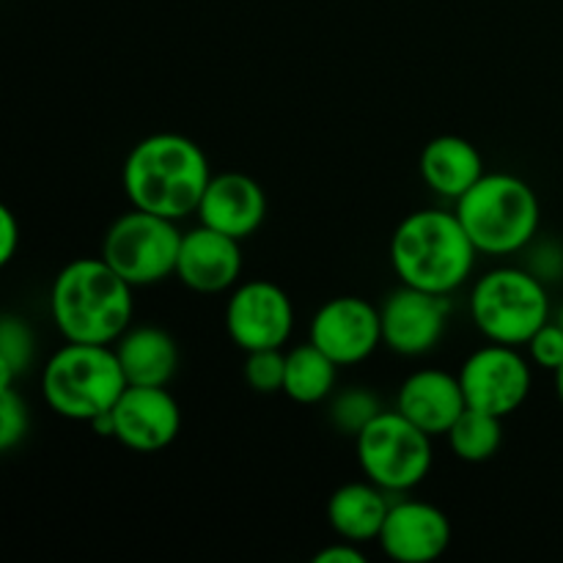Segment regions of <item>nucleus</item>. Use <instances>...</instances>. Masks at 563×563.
Listing matches in <instances>:
<instances>
[{
    "mask_svg": "<svg viewBox=\"0 0 563 563\" xmlns=\"http://www.w3.org/2000/svg\"><path fill=\"white\" fill-rule=\"evenodd\" d=\"M209 179L212 168L203 148L179 132L141 137L121 165L126 201L170 220H185L198 212Z\"/></svg>",
    "mask_w": 563,
    "mask_h": 563,
    "instance_id": "nucleus-1",
    "label": "nucleus"
},
{
    "mask_svg": "<svg viewBox=\"0 0 563 563\" xmlns=\"http://www.w3.org/2000/svg\"><path fill=\"white\" fill-rule=\"evenodd\" d=\"M132 313L135 286L102 256L71 258L49 286V319L64 341L113 346L130 330Z\"/></svg>",
    "mask_w": 563,
    "mask_h": 563,
    "instance_id": "nucleus-2",
    "label": "nucleus"
},
{
    "mask_svg": "<svg viewBox=\"0 0 563 563\" xmlns=\"http://www.w3.org/2000/svg\"><path fill=\"white\" fill-rule=\"evenodd\" d=\"M476 262L478 247L454 209L410 212L390 236V267L412 289L451 297L473 278Z\"/></svg>",
    "mask_w": 563,
    "mask_h": 563,
    "instance_id": "nucleus-3",
    "label": "nucleus"
},
{
    "mask_svg": "<svg viewBox=\"0 0 563 563\" xmlns=\"http://www.w3.org/2000/svg\"><path fill=\"white\" fill-rule=\"evenodd\" d=\"M473 245L484 256H517L539 236L542 203L522 176L487 170L454 203Z\"/></svg>",
    "mask_w": 563,
    "mask_h": 563,
    "instance_id": "nucleus-4",
    "label": "nucleus"
},
{
    "mask_svg": "<svg viewBox=\"0 0 563 563\" xmlns=\"http://www.w3.org/2000/svg\"><path fill=\"white\" fill-rule=\"evenodd\" d=\"M124 368L110 344L66 341L42 372V396L58 418L91 423L115 407L126 390Z\"/></svg>",
    "mask_w": 563,
    "mask_h": 563,
    "instance_id": "nucleus-5",
    "label": "nucleus"
},
{
    "mask_svg": "<svg viewBox=\"0 0 563 563\" xmlns=\"http://www.w3.org/2000/svg\"><path fill=\"white\" fill-rule=\"evenodd\" d=\"M467 313L487 341L526 346L553 319V306L544 280L522 264H504L473 280Z\"/></svg>",
    "mask_w": 563,
    "mask_h": 563,
    "instance_id": "nucleus-6",
    "label": "nucleus"
},
{
    "mask_svg": "<svg viewBox=\"0 0 563 563\" xmlns=\"http://www.w3.org/2000/svg\"><path fill=\"white\" fill-rule=\"evenodd\" d=\"M432 434L401 416L383 410L355 438L361 473L390 495H407L427 482L434 465Z\"/></svg>",
    "mask_w": 563,
    "mask_h": 563,
    "instance_id": "nucleus-7",
    "label": "nucleus"
},
{
    "mask_svg": "<svg viewBox=\"0 0 563 563\" xmlns=\"http://www.w3.org/2000/svg\"><path fill=\"white\" fill-rule=\"evenodd\" d=\"M185 231L179 220L132 207L108 225L99 256L130 286L163 284L174 278Z\"/></svg>",
    "mask_w": 563,
    "mask_h": 563,
    "instance_id": "nucleus-8",
    "label": "nucleus"
},
{
    "mask_svg": "<svg viewBox=\"0 0 563 563\" xmlns=\"http://www.w3.org/2000/svg\"><path fill=\"white\" fill-rule=\"evenodd\" d=\"M467 407L509 418L528 401L533 388V363L520 346L487 341L473 350L456 372Z\"/></svg>",
    "mask_w": 563,
    "mask_h": 563,
    "instance_id": "nucleus-9",
    "label": "nucleus"
},
{
    "mask_svg": "<svg viewBox=\"0 0 563 563\" xmlns=\"http://www.w3.org/2000/svg\"><path fill=\"white\" fill-rule=\"evenodd\" d=\"M225 333L242 352L284 350L295 333L297 313L289 291L273 280H242L225 300Z\"/></svg>",
    "mask_w": 563,
    "mask_h": 563,
    "instance_id": "nucleus-10",
    "label": "nucleus"
},
{
    "mask_svg": "<svg viewBox=\"0 0 563 563\" xmlns=\"http://www.w3.org/2000/svg\"><path fill=\"white\" fill-rule=\"evenodd\" d=\"M308 341L341 368L368 361L383 346L379 306L361 295H339L322 302L308 324Z\"/></svg>",
    "mask_w": 563,
    "mask_h": 563,
    "instance_id": "nucleus-11",
    "label": "nucleus"
},
{
    "mask_svg": "<svg viewBox=\"0 0 563 563\" xmlns=\"http://www.w3.org/2000/svg\"><path fill=\"white\" fill-rule=\"evenodd\" d=\"M454 302L449 295L412 289L399 284L379 306L383 346L401 357H423L434 352L449 330Z\"/></svg>",
    "mask_w": 563,
    "mask_h": 563,
    "instance_id": "nucleus-12",
    "label": "nucleus"
},
{
    "mask_svg": "<svg viewBox=\"0 0 563 563\" xmlns=\"http://www.w3.org/2000/svg\"><path fill=\"white\" fill-rule=\"evenodd\" d=\"M179 432L181 407L168 385H126L113 407V440L137 454H157Z\"/></svg>",
    "mask_w": 563,
    "mask_h": 563,
    "instance_id": "nucleus-13",
    "label": "nucleus"
},
{
    "mask_svg": "<svg viewBox=\"0 0 563 563\" xmlns=\"http://www.w3.org/2000/svg\"><path fill=\"white\" fill-rule=\"evenodd\" d=\"M454 539L449 515L429 500L394 495L377 542L390 561L429 563L445 555Z\"/></svg>",
    "mask_w": 563,
    "mask_h": 563,
    "instance_id": "nucleus-14",
    "label": "nucleus"
},
{
    "mask_svg": "<svg viewBox=\"0 0 563 563\" xmlns=\"http://www.w3.org/2000/svg\"><path fill=\"white\" fill-rule=\"evenodd\" d=\"M245 256L242 242L234 236L198 223L185 231L176 262V278L196 295H223L242 278Z\"/></svg>",
    "mask_w": 563,
    "mask_h": 563,
    "instance_id": "nucleus-15",
    "label": "nucleus"
},
{
    "mask_svg": "<svg viewBox=\"0 0 563 563\" xmlns=\"http://www.w3.org/2000/svg\"><path fill=\"white\" fill-rule=\"evenodd\" d=\"M196 214L209 229L245 242L267 220V192L242 170L212 174Z\"/></svg>",
    "mask_w": 563,
    "mask_h": 563,
    "instance_id": "nucleus-16",
    "label": "nucleus"
},
{
    "mask_svg": "<svg viewBox=\"0 0 563 563\" xmlns=\"http://www.w3.org/2000/svg\"><path fill=\"white\" fill-rule=\"evenodd\" d=\"M465 407L460 377L443 368H418L396 390V410L432 438H445Z\"/></svg>",
    "mask_w": 563,
    "mask_h": 563,
    "instance_id": "nucleus-17",
    "label": "nucleus"
},
{
    "mask_svg": "<svg viewBox=\"0 0 563 563\" xmlns=\"http://www.w3.org/2000/svg\"><path fill=\"white\" fill-rule=\"evenodd\" d=\"M418 174L434 196L456 203L487 174V163L476 143L467 137L438 135L421 148Z\"/></svg>",
    "mask_w": 563,
    "mask_h": 563,
    "instance_id": "nucleus-18",
    "label": "nucleus"
},
{
    "mask_svg": "<svg viewBox=\"0 0 563 563\" xmlns=\"http://www.w3.org/2000/svg\"><path fill=\"white\" fill-rule=\"evenodd\" d=\"M113 350L130 385H168L179 372V344L157 324H130Z\"/></svg>",
    "mask_w": 563,
    "mask_h": 563,
    "instance_id": "nucleus-19",
    "label": "nucleus"
},
{
    "mask_svg": "<svg viewBox=\"0 0 563 563\" xmlns=\"http://www.w3.org/2000/svg\"><path fill=\"white\" fill-rule=\"evenodd\" d=\"M394 495L374 482H350L333 489L328 498V522L333 533L346 542H372L383 531Z\"/></svg>",
    "mask_w": 563,
    "mask_h": 563,
    "instance_id": "nucleus-20",
    "label": "nucleus"
},
{
    "mask_svg": "<svg viewBox=\"0 0 563 563\" xmlns=\"http://www.w3.org/2000/svg\"><path fill=\"white\" fill-rule=\"evenodd\" d=\"M339 368V363L324 355L311 341L295 346V350L286 352V399H291L295 405H322L335 394Z\"/></svg>",
    "mask_w": 563,
    "mask_h": 563,
    "instance_id": "nucleus-21",
    "label": "nucleus"
},
{
    "mask_svg": "<svg viewBox=\"0 0 563 563\" xmlns=\"http://www.w3.org/2000/svg\"><path fill=\"white\" fill-rule=\"evenodd\" d=\"M445 440H449V449L456 460L482 465V462L493 460L504 445V418L465 407V412L456 418Z\"/></svg>",
    "mask_w": 563,
    "mask_h": 563,
    "instance_id": "nucleus-22",
    "label": "nucleus"
},
{
    "mask_svg": "<svg viewBox=\"0 0 563 563\" xmlns=\"http://www.w3.org/2000/svg\"><path fill=\"white\" fill-rule=\"evenodd\" d=\"M383 401L366 385H352V388L335 390L328 399V418L341 434L355 440L374 418L383 412Z\"/></svg>",
    "mask_w": 563,
    "mask_h": 563,
    "instance_id": "nucleus-23",
    "label": "nucleus"
},
{
    "mask_svg": "<svg viewBox=\"0 0 563 563\" xmlns=\"http://www.w3.org/2000/svg\"><path fill=\"white\" fill-rule=\"evenodd\" d=\"M33 355H36V339L31 324L22 317L5 313L0 319V388L14 385V379L31 368Z\"/></svg>",
    "mask_w": 563,
    "mask_h": 563,
    "instance_id": "nucleus-24",
    "label": "nucleus"
},
{
    "mask_svg": "<svg viewBox=\"0 0 563 563\" xmlns=\"http://www.w3.org/2000/svg\"><path fill=\"white\" fill-rule=\"evenodd\" d=\"M245 383L256 394H284L286 377V352L284 350H256L245 352Z\"/></svg>",
    "mask_w": 563,
    "mask_h": 563,
    "instance_id": "nucleus-25",
    "label": "nucleus"
},
{
    "mask_svg": "<svg viewBox=\"0 0 563 563\" xmlns=\"http://www.w3.org/2000/svg\"><path fill=\"white\" fill-rule=\"evenodd\" d=\"M27 429H31L27 401L22 399L14 385L0 388V449L11 451L14 445H20L25 440Z\"/></svg>",
    "mask_w": 563,
    "mask_h": 563,
    "instance_id": "nucleus-26",
    "label": "nucleus"
},
{
    "mask_svg": "<svg viewBox=\"0 0 563 563\" xmlns=\"http://www.w3.org/2000/svg\"><path fill=\"white\" fill-rule=\"evenodd\" d=\"M526 350L533 366L542 368V372H559L563 366V328L555 319H550L531 335Z\"/></svg>",
    "mask_w": 563,
    "mask_h": 563,
    "instance_id": "nucleus-27",
    "label": "nucleus"
},
{
    "mask_svg": "<svg viewBox=\"0 0 563 563\" xmlns=\"http://www.w3.org/2000/svg\"><path fill=\"white\" fill-rule=\"evenodd\" d=\"M522 253H526V264H522V267L531 269V273L537 275L539 280H544L548 286L563 278V245L561 242L533 240Z\"/></svg>",
    "mask_w": 563,
    "mask_h": 563,
    "instance_id": "nucleus-28",
    "label": "nucleus"
},
{
    "mask_svg": "<svg viewBox=\"0 0 563 563\" xmlns=\"http://www.w3.org/2000/svg\"><path fill=\"white\" fill-rule=\"evenodd\" d=\"M20 240V223H16L14 212L9 207H3L0 209V264H9L16 256Z\"/></svg>",
    "mask_w": 563,
    "mask_h": 563,
    "instance_id": "nucleus-29",
    "label": "nucleus"
},
{
    "mask_svg": "<svg viewBox=\"0 0 563 563\" xmlns=\"http://www.w3.org/2000/svg\"><path fill=\"white\" fill-rule=\"evenodd\" d=\"M366 561V555L357 550L355 542H346V539H341V542L335 544H328L324 550H319L317 555H313V563H363Z\"/></svg>",
    "mask_w": 563,
    "mask_h": 563,
    "instance_id": "nucleus-30",
    "label": "nucleus"
},
{
    "mask_svg": "<svg viewBox=\"0 0 563 563\" xmlns=\"http://www.w3.org/2000/svg\"><path fill=\"white\" fill-rule=\"evenodd\" d=\"M553 377H555V394H559V399L563 405V366L559 368V372H553Z\"/></svg>",
    "mask_w": 563,
    "mask_h": 563,
    "instance_id": "nucleus-31",
    "label": "nucleus"
},
{
    "mask_svg": "<svg viewBox=\"0 0 563 563\" xmlns=\"http://www.w3.org/2000/svg\"><path fill=\"white\" fill-rule=\"evenodd\" d=\"M555 322H559L561 324V328H563V300H561V306H559V311H555Z\"/></svg>",
    "mask_w": 563,
    "mask_h": 563,
    "instance_id": "nucleus-32",
    "label": "nucleus"
}]
</instances>
